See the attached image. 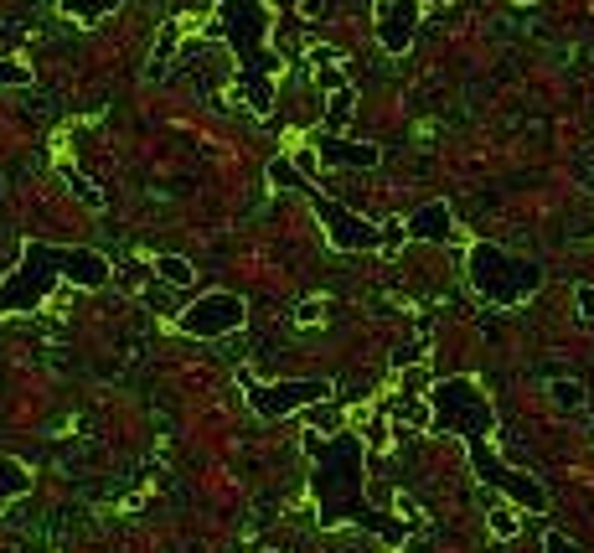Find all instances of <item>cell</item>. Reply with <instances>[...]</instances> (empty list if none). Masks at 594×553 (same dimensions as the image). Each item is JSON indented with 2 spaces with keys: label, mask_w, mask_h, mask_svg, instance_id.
<instances>
[{
  "label": "cell",
  "mask_w": 594,
  "mask_h": 553,
  "mask_svg": "<svg viewBox=\"0 0 594 553\" xmlns=\"http://www.w3.org/2000/svg\"><path fill=\"white\" fill-rule=\"evenodd\" d=\"M430 404H434V430L465 440V455H471V471L486 481L491 492L512 496L522 512H548V492L537 486V476L527 471H512V465L491 450V430H496V409L481 393L475 378H440L430 383Z\"/></svg>",
  "instance_id": "cell-1"
},
{
  "label": "cell",
  "mask_w": 594,
  "mask_h": 553,
  "mask_svg": "<svg viewBox=\"0 0 594 553\" xmlns=\"http://www.w3.org/2000/svg\"><path fill=\"white\" fill-rule=\"evenodd\" d=\"M305 450L315 455V471H311V486H315V502H321V527H368L377 533L383 543H403L409 539V517H383V512L368 507V445L356 434H331L321 440L315 430H305Z\"/></svg>",
  "instance_id": "cell-2"
},
{
  "label": "cell",
  "mask_w": 594,
  "mask_h": 553,
  "mask_svg": "<svg viewBox=\"0 0 594 553\" xmlns=\"http://www.w3.org/2000/svg\"><path fill=\"white\" fill-rule=\"evenodd\" d=\"M73 280L78 290H99L109 284V259L99 249H58V243H27V259L0 280V315L37 311L52 284Z\"/></svg>",
  "instance_id": "cell-3"
},
{
  "label": "cell",
  "mask_w": 594,
  "mask_h": 553,
  "mask_svg": "<svg viewBox=\"0 0 594 553\" xmlns=\"http://www.w3.org/2000/svg\"><path fill=\"white\" fill-rule=\"evenodd\" d=\"M218 27H223L228 47L238 52V93L249 99L253 114H269L274 109V73H280V58L264 47L269 6L264 0H223Z\"/></svg>",
  "instance_id": "cell-4"
},
{
  "label": "cell",
  "mask_w": 594,
  "mask_h": 553,
  "mask_svg": "<svg viewBox=\"0 0 594 553\" xmlns=\"http://www.w3.org/2000/svg\"><path fill=\"white\" fill-rule=\"evenodd\" d=\"M465 280L486 305L496 311H517L543 290V264L506 254L502 243H471L465 249Z\"/></svg>",
  "instance_id": "cell-5"
},
{
  "label": "cell",
  "mask_w": 594,
  "mask_h": 553,
  "mask_svg": "<svg viewBox=\"0 0 594 553\" xmlns=\"http://www.w3.org/2000/svg\"><path fill=\"white\" fill-rule=\"evenodd\" d=\"M243 393H249V409L259 419H284V414H295V409L326 404V399H331V383H321V378H295V383H259L253 373H243Z\"/></svg>",
  "instance_id": "cell-6"
},
{
  "label": "cell",
  "mask_w": 594,
  "mask_h": 553,
  "mask_svg": "<svg viewBox=\"0 0 594 553\" xmlns=\"http://www.w3.org/2000/svg\"><path fill=\"white\" fill-rule=\"evenodd\" d=\"M311 208H315V218H321V228H326L331 249H342V254H362V249H377V243H383V228L368 223L362 212L342 208V202H331V197L311 192Z\"/></svg>",
  "instance_id": "cell-7"
},
{
  "label": "cell",
  "mask_w": 594,
  "mask_h": 553,
  "mask_svg": "<svg viewBox=\"0 0 594 553\" xmlns=\"http://www.w3.org/2000/svg\"><path fill=\"white\" fill-rule=\"evenodd\" d=\"M187 336H202V342H212V336H228V331L243 326V300L228 295V290H212V295H202L192 305V311H181L177 321Z\"/></svg>",
  "instance_id": "cell-8"
},
{
  "label": "cell",
  "mask_w": 594,
  "mask_h": 553,
  "mask_svg": "<svg viewBox=\"0 0 594 553\" xmlns=\"http://www.w3.org/2000/svg\"><path fill=\"white\" fill-rule=\"evenodd\" d=\"M372 31H377V47L403 58L414 47L419 31V0H377V16H372Z\"/></svg>",
  "instance_id": "cell-9"
},
{
  "label": "cell",
  "mask_w": 594,
  "mask_h": 553,
  "mask_svg": "<svg viewBox=\"0 0 594 553\" xmlns=\"http://www.w3.org/2000/svg\"><path fill=\"white\" fill-rule=\"evenodd\" d=\"M403 233L419 243H450L455 239V212H450V202H424V208L403 223Z\"/></svg>",
  "instance_id": "cell-10"
},
{
  "label": "cell",
  "mask_w": 594,
  "mask_h": 553,
  "mask_svg": "<svg viewBox=\"0 0 594 553\" xmlns=\"http://www.w3.org/2000/svg\"><path fill=\"white\" fill-rule=\"evenodd\" d=\"M315 150H321V161H336V165H356V171H368V165H377V161H383V150L372 145V140L315 135Z\"/></svg>",
  "instance_id": "cell-11"
},
{
  "label": "cell",
  "mask_w": 594,
  "mask_h": 553,
  "mask_svg": "<svg viewBox=\"0 0 594 553\" xmlns=\"http://www.w3.org/2000/svg\"><path fill=\"white\" fill-rule=\"evenodd\" d=\"M31 492V471L21 461H11V455H0V507L6 502H16V496Z\"/></svg>",
  "instance_id": "cell-12"
},
{
  "label": "cell",
  "mask_w": 594,
  "mask_h": 553,
  "mask_svg": "<svg viewBox=\"0 0 594 553\" xmlns=\"http://www.w3.org/2000/svg\"><path fill=\"white\" fill-rule=\"evenodd\" d=\"M517 502H512V496H506V502H496V507L486 512V523H491V533H496V539H517L522 533V517H517Z\"/></svg>",
  "instance_id": "cell-13"
},
{
  "label": "cell",
  "mask_w": 594,
  "mask_h": 553,
  "mask_svg": "<svg viewBox=\"0 0 594 553\" xmlns=\"http://www.w3.org/2000/svg\"><path fill=\"white\" fill-rule=\"evenodd\" d=\"M119 0H62V11L73 16V21H83V27H93V21H104L109 11H114Z\"/></svg>",
  "instance_id": "cell-14"
},
{
  "label": "cell",
  "mask_w": 594,
  "mask_h": 553,
  "mask_svg": "<svg viewBox=\"0 0 594 553\" xmlns=\"http://www.w3.org/2000/svg\"><path fill=\"white\" fill-rule=\"evenodd\" d=\"M177 47H181V21H165V27H161V42H155V62H150V78L165 73V62L177 58Z\"/></svg>",
  "instance_id": "cell-15"
},
{
  "label": "cell",
  "mask_w": 594,
  "mask_h": 553,
  "mask_svg": "<svg viewBox=\"0 0 594 553\" xmlns=\"http://www.w3.org/2000/svg\"><path fill=\"white\" fill-rule=\"evenodd\" d=\"M352 120V89H331V104H326V135H336V130H342V124Z\"/></svg>",
  "instance_id": "cell-16"
},
{
  "label": "cell",
  "mask_w": 594,
  "mask_h": 553,
  "mask_svg": "<svg viewBox=\"0 0 594 553\" xmlns=\"http://www.w3.org/2000/svg\"><path fill=\"white\" fill-rule=\"evenodd\" d=\"M155 274H161L165 284H192L197 280V270L181 254H161V259H155Z\"/></svg>",
  "instance_id": "cell-17"
},
{
  "label": "cell",
  "mask_w": 594,
  "mask_h": 553,
  "mask_svg": "<svg viewBox=\"0 0 594 553\" xmlns=\"http://www.w3.org/2000/svg\"><path fill=\"white\" fill-rule=\"evenodd\" d=\"M548 393H553V404L564 409V414H580V409H584V389H580V383H568V378H558Z\"/></svg>",
  "instance_id": "cell-18"
},
{
  "label": "cell",
  "mask_w": 594,
  "mask_h": 553,
  "mask_svg": "<svg viewBox=\"0 0 594 553\" xmlns=\"http://www.w3.org/2000/svg\"><path fill=\"white\" fill-rule=\"evenodd\" d=\"M300 177H305V171H300L290 155H274V161H269V181H274V187H305Z\"/></svg>",
  "instance_id": "cell-19"
},
{
  "label": "cell",
  "mask_w": 594,
  "mask_h": 553,
  "mask_svg": "<svg viewBox=\"0 0 594 553\" xmlns=\"http://www.w3.org/2000/svg\"><path fill=\"white\" fill-rule=\"evenodd\" d=\"M21 83H31V68H21V62H0V89H21Z\"/></svg>",
  "instance_id": "cell-20"
},
{
  "label": "cell",
  "mask_w": 594,
  "mask_h": 553,
  "mask_svg": "<svg viewBox=\"0 0 594 553\" xmlns=\"http://www.w3.org/2000/svg\"><path fill=\"white\" fill-rule=\"evenodd\" d=\"M403 393H430V368H409V373H403Z\"/></svg>",
  "instance_id": "cell-21"
},
{
  "label": "cell",
  "mask_w": 594,
  "mask_h": 553,
  "mask_svg": "<svg viewBox=\"0 0 594 553\" xmlns=\"http://www.w3.org/2000/svg\"><path fill=\"white\" fill-rule=\"evenodd\" d=\"M424 352H430V346H424V342H414V346H399V352H393V368H399V373H403V368H414V362H424Z\"/></svg>",
  "instance_id": "cell-22"
},
{
  "label": "cell",
  "mask_w": 594,
  "mask_h": 553,
  "mask_svg": "<svg viewBox=\"0 0 594 553\" xmlns=\"http://www.w3.org/2000/svg\"><path fill=\"white\" fill-rule=\"evenodd\" d=\"M321 315H326V300H300V311H295L300 326H315Z\"/></svg>",
  "instance_id": "cell-23"
},
{
  "label": "cell",
  "mask_w": 594,
  "mask_h": 553,
  "mask_svg": "<svg viewBox=\"0 0 594 553\" xmlns=\"http://www.w3.org/2000/svg\"><path fill=\"white\" fill-rule=\"evenodd\" d=\"M68 187H73V192H78V197H83V202H89V208H93V212L104 208V192H93V187H89V181H83V177H68Z\"/></svg>",
  "instance_id": "cell-24"
},
{
  "label": "cell",
  "mask_w": 594,
  "mask_h": 553,
  "mask_svg": "<svg viewBox=\"0 0 594 553\" xmlns=\"http://www.w3.org/2000/svg\"><path fill=\"white\" fill-rule=\"evenodd\" d=\"M393 512H399V517H409V523H419V502H414V496L393 492Z\"/></svg>",
  "instance_id": "cell-25"
},
{
  "label": "cell",
  "mask_w": 594,
  "mask_h": 553,
  "mask_svg": "<svg viewBox=\"0 0 594 553\" xmlns=\"http://www.w3.org/2000/svg\"><path fill=\"white\" fill-rule=\"evenodd\" d=\"M543 549H548V553H580V549H574V539H564V533H548V539H543Z\"/></svg>",
  "instance_id": "cell-26"
},
{
  "label": "cell",
  "mask_w": 594,
  "mask_h": 553,
  "mask_svg": "<svg viewBox=\"0 0 594 553\" xmlns=\"http://www.w3.org/2000/svg\"><path fill=\"white\" fill-rule=\"evenodd\" d=\"M315 155H321V150H295V155H290V161H295L300 171H305V177H315Z\"/></svg>",
  "instance_id": "cell-27"
},
{
  "label": "cell",
  "mask_w": 594,
  "mask_h": 553,
  "mask_svg": "<svg viewBox=\"0 0 594 553\" xmlns=\"http://www.w3.org/2000/svg\"><path fill=\"white\" fill-rule=\"evenodd\" d=\"M580 311L594 315V284H580Z\"/></svg>",
  "instance_id": "cell-28"
},
{
  "label": "cell",
  "mask_w": 594,
  "mask_h": 553,
  "mask_svg": "<svg viewBox=\"0 0 594 553\" xmlns=\"http://www.w3.org/2000/svg\"><path fill=\"white\" fill-rule=\"evenodd\" d=\"M274 553H280V549H274Z\"/></svg>",
  "instance_id": "cell-29"
}]
</instances>
